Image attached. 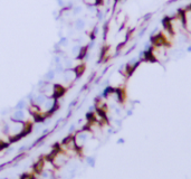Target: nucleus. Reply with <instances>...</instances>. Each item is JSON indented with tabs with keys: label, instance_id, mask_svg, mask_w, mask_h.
<instances>
[{
	"label": "nucleus",
	"instance_id": "obj_1",
	"mask_svg": "<svg viewBox=\"0 0 191 179\" xmlns=\"http://www.w3.org/2000/svg\"><path fill=\"white\" fill-rule=\"evenodd\" d=\"M87 137H88V134L86 133V132H79L76 135L75 140H74L76 147H82V145H84L85 142H86V140H87Z\"/></svg>",
	"mask_w": 191,
	"mask_h": 179
},
{
	"label": "nucleus",
	"instance_id": "obj_2",
	"mask_svg": "<svg viewBox=\"0 0 191 179\" xmlns=\"http://www.w3.org/2000/svg\"><path fill=\"white\" fill-rule=\"evenodd\" d=\"M25 117H26L25 112H24L23 110H17V111L12 114L11 119L15 121V122H21V121L25 120Z\"/></svg>",
	"mask_w": 191,
	"mask_h": 179
},
{
	"label": "nucleus",
	"instance_id": "obj_3",
	"mask_svg": "<svg viewBox=\"0 0 191 179\" xmlns=\"http://www.w3.org/2000/svg\"><path fill=\"white\" fill-rule=\"evenodd\" d=\"M55 76H56V72H55V69H49V71L45 74L44 79L47 81V82H51V81H54Z\"/></svg>",
	"mask_w": 191,
	"mask_h": 179
},
{
	"label": "nucleus",
	"instance_id": "obj_4",
	"mask_svg": "<svg viewBox=\"0 0 191 179\" xmlns=\"http://www.w3.org/2000/svg\"><path fill=\"white\" fill-rule=\"evenodd\" d=\"M86 26V22H85L84 19H81L78 18L76 21H75V28H76V30H83Z\"/></svg>",
	"mask_w": 191,
	"mask_h": 179
},
{
	"label": "nucleus",
	"instance_id": "obj_5",
	"mask_svg": "<svg viewBox=\"0 0 191 179\" xmlns=\"http://www.w3.org/2000/svg\"><path fill=\"white\" fill-rule=\"evenodd\" d=\"M26 104H27V102L25 100L19 101L17 103V105H16V109H17V110H23L24 107H26Z\"/></svg>",
	"mask_w": 191,
	"mask_h": 179
},
{
	"label": "nucleus",
	"instance_id": "obj_6",
	"mask_svg": "<svg viewBox=\"0 0 191 179\" xmlns=\"http://www.w3.org/2000/svg\"><path fill=\"white\" fill-rule=\"evenodd\" d=\"M82 10H83V8H82L81 6H76V7L73 9V15H75V16H76V15H79V14L82 12Z\"/></svg>",
	"mask_w": 191,
	"mask_h": 179
},
{
	"label": "nucleus",
	"instance_id": "obj_7",
	"mask_svg": "<svg viewBox=\"0 0 191 179\" xmlns=\"http://www.w3.org/2000/svg\"><path fill=\"white\" fill-rule=\"evenodd\" d=\"M58 44H59V46H67L68 39L66 38V37H62V38H61V42H59Z\"/></svg>",
	"mask_w": 191,
	"mask_h": 179
},
{
	"label": "nucleus",
	"instance_id": "obj_8",
	"mask_svg": "<svg viewBox=\"0 0 191 179\" xmlns=\"http://www.w3.org/2000/svg\"><path fill=\"white\" fill-rule=\"evenodd\" d=\"M146 29H148V27H144V28H142L140 32H139V35H138V37H139V38H142V37L144 36V34H145Z\"/></svg>",
	"mask_w": 191,
	"mask_h": 179
},
{
	"label": "nucleus",
	"instance_id": "obj_9",
	"mask_svg": "<svg viewBox=\"0 0 191 179\" xmlns=\"http://www.w3.org/2000/svg\"><path fill=\"white\" fill-rule=\"evenodd\" d=\"M97 18H98V20L101 21V20H103V18H104V14H103V11L98 10L97 11Z\"/></svg>",
	"mask_w": 191,
	"mask_h": 179
},
{
	"label": "nucleus",
	"instance_id": "obj_10",
	"mask_svg": "<svg viewBox=\"0 0 191 179\" xmlns=\"http://www.w3.org/2000/svg\"><path fill=\"white\" fill-rule=\"evenodd\" d=\"M87 162H88V165H91V166H94V163H95V160H94V158L90 157V158H87Z\"/></svg>",
	"mask_w": 191,
	"mask_h": 179
},
{
	"label": "nucleus",
	"instance_id": "obj_11",
	"mask_svg": "<svg viewBox=\"0 0 191 179\" xmlns=\"http://www.w3.org/2000/svg\"><path fill=\"white\" fill-rule=\"evenodd\" d=\"M21 179H31V177H30L29 175H25V176H24V177H23Z\"/></svg>",
	"mask_w": 191,
	"mask_h": 179
},
{
	"label": "nucleus",
	"instance_id": "obj_12",
	"mask_svg": "<svg viewBox=\"0 0 191 179\" xmlns=\"http://www.w3.org/2000/svg\"><path fill=\"white\" fill-rule=\"evenodd\" d=\"M187 52H188V53H191V45H190V46H188V48H187Z\"/></svg>",
	"mask_w": 191,
	"mask_h": 179
},
{
	"label": "nucleus",
	"instance_id": "obj_13",
	"mask_svg": "<svg viewBox=\"0 0 191 179\" xmlns=\"http://www.w3.org/2000/svg\"><path fill=\"white\" fill-rule=\"evenodd\" d=\"M74 129H75V125H72V127H71V128H69V131H71V132H72V131H74Z\"/></svg>",
	"mask_w": 191,
	"mask_h": 179
}]
</instances>
